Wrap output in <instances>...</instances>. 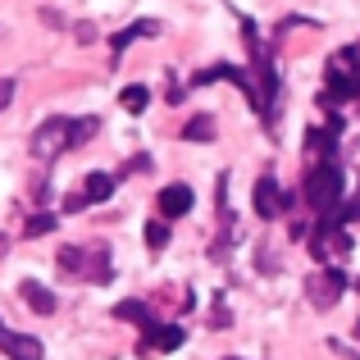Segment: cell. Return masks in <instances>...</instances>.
<instances>
[{"label":"cell","instance_id":"19","mask_svg":"<svg viewBox=\"0 0 360 360\" xmlns=\"http://www.w3.org/2000/svg\"><path fill=\"white\" fill-rule=\"evenodd\" d=\"M146 246H150V251H165V246H169V224L165 219L146 224Z\"/></svg>","mask_w":360,"mask_h":360},{"label":"cell","instance_id":"25","mask_svg":"<svg viewBox=\"0 0 360 360\" xmlns=\"http://www.w3.org/2000/svg\"><path fill=\"white\" fill-rule=\"evenodd\" d=\"M73 32H78V41H91V37H96V27H91V23H78Z\"/></svg>","mask_w":360,"mask_h":360},{"label":"cell","instance_id":"15","mask_svg":"<svg viewBox=\"0 0 360 360\" xmlns=\"http://www.w3.org/2000/svg\"><path fill=\"white\" fill-rule=\"evenodd\" d=\"M115 187H119L115 174H101V169H91V174L82 178V201H87V205L110 201V196H115Z\"/></svg>","mask_w":360,"mask_h":360},{"label":"cell","instance_id":"14","mask_svg":"<svg viewBox=\"0 0 360 360\" xmlns=\"http://www.w3.org/2000/svg\"><path fill=\"white\" fill-rule=\"evenodd\" d=\"M18 297L32 306V315H55V306H60V301H55V292L41 288L37 278H23V283H18Z\"/></svg>","mask_w":360,"mask_h":360},{"label":"cell","instance_id":"22","mask_svg":"<svg viewBox=\"0 0 360 360\" xmlns=\"http://www.w3.org/2000/svg\"><path fill=\"white\" fill-rule=\"evenodd\" d=\"M146 169H155V160H150V155H132L128 160V174H146Z\"/></svg>","mask_w":360,"mask_h":360},{"label":"cell","instance_id":"10","mask_svg":"<svg viewBox=\"0 0 360 360\" xmlns=\"http://www.w3.org/2000/svg\"><path fill=\"white\" fill-rule=\"evenodd\" d=\"M192 187L187 183H169V187H160V196H155V205H160V219H183V214H192Z\"/></svg>","mask_w":360,"mask_h":360},{"label":"cell","instance_id":"2","mask_svg":"<svg viewBox=\"0 0 360 360\" xmlns=\"http://www.w3.org/2000/svg\"><path fill=\"white\" fill-rule=\"evenodd\" d=\"M301 201H306L319 219H328V214H338L347 205V174H342V165H338V155L333 160H319V165L306 169Z\"/></svg>","mask_w":360,"mask_h":360},{"label":"cell","instance_id":"5","mask_svg":"<svg viewBox=\"0 0 360 360\" xmlns=\"http://www.w3.org/2000/svg\"><path fill=\"white\" fill-rule=\"evenodd\" d=\"M347 288H352V278H347V269H338V264H319L315 274H306V297H310L315 310H333Z\"/></svg>","mask_w":360,"mask_h":360},{"label":"cell","instance_id":"18","mask_svg":"<svg viewBox=\"0 0 360 360\" xmlns=\"http://www.w3.org/2000/svg\"><path fill=\"white\" fill-rule=\"evenodd\" d=\"M119 101H123V110H128V115H141V110L150 105V91L141 87V82H132V87H123Z\"/></svg>","mask_w":360,"mask_h":360},{"label":"cell","instance_id":"13","mask_svg":"<svg viewBox=\"0 0 360 360\" xmlns=\"http://www.w3.org/2000/svg\"><path fill=\"white\" fill-rule=\"evenodd\" d=\"M160 32V23H155V18H137V23H128V27H123V32H115V37H110V60H123V51H128V46L132 41H137V37H155Z\"/></svg>","mask_w":360,"mask_h":360},{"label":"cell","instance_id":"7","mask_svg":"<svg viewBox=\"0 0 360 360\" xmlns=\"http://www.w3.org/2000/svg\"><path fill=\"white\" fill-rule=\"evenodd\" d=\"M64 150H73V119H46L41 128L32 132V155L41 160V165H51Z\"/></svg>","mask_w":360,"mask_h":360},{"label":"cell","instance_id":"1","mask_svg":"<svg viewBox=\"0 0 360 360\" xmlns=\"http://www.w3.org/2000/svg\"><path fill=\"white\" fill-rule=\"evenodd\" d=\"M242 37H246V73H251V96H246V105L260 115V123L274 132V119H278V69H274V55L269 46L255 41V23L246 18L242 23Z\"/></svg>","mask_w":360,"mask_h":360},{"label":"cell","instance_id":"28","mask_svg":"<svg viewBox=\"0 0 360 360\" xmlns=\"http://www.w3.org/2000/svg\"><path fill=\"white\" fill-rule=\"evenodd\" d=\"M356 338H360V324H356Z\"/></svg>","mask_w":360,"mask_h":360},{"label":"cell","instance_id":"12","mask_svg":"<svg viewBox=\"0 0 360 360\" xmlns=\"http://www.w3.org/2000/svg\"><path fill=\"white\" fill-rule=\"evenodd\" d=\"M183 328L178 324H155V328H146V333H141V342H137V352L141 356H150V352H178V347H183Z\"/></svg>","mask_w":360,"mask_h":360},{"label":"cell","instance_id":"6","mask_svg":"<svg viewBox=\"0 0 360 360\" xmlns=\"http://www.w3.org/2000/svg\"><path fill=\"white\" fill-rule=\"evenodd\" d=\"M251 205H255L260 219H278V214L297 210V192H283L274 174H260V178H255V187H251Z\"/></svg>","mask_w":360,"mask_h":360},{"label":"cell","instance_id":"17","mask_svg":"<svg viewBox=\"0 0 360 360\" xmlns=\"http://www.w3.org/2000/svg\"><path fill=\"white\" fill-rule=\"evenodd\" d=\"M183 141H214V119L210 115H192L183 128Z\"/></svg>","mask_w":360,"mask_h":360},{"label":"cell","instance_id":"8","mask_svg":"<svg viewBox=\"0 0 360 360\" xmlns=\"http://www.w3.org/2000/svg\"><path fill=\"white\" fill-rule=\"evenodd\" d=\"M306 246H310V255H315L319 264H328L333 255H347L352 251V233L342 229V224H333V219H319L315 229H310V238H306Z\"/></svg>","mask_w":360,"mask_h":360},{"label":"cell","instance_id":"24","mask_svg":"<svg viewBox=\"0 0 360 360\" xmlns=\"http://www.w3.org/2000/svg\"><path fill=\"white\" fill-rule=\"evenodd\" d=\"M41 23H46V27H64V14H55V9H41Z\"/></svg>","mask_w":360,"mask_h":360},{"label":"cell","instance_id":"3","mask_svg":"<svg viewBox=\"0 0 360 360\" xmlns=\"http://www.w3.org/2000/svg\"><path fill=\"white\" fill-rule=\"evenodd\" d=\"M360 96V46H342L338 55H328L324 64V91H319V105L333 110L342 101Z\"/></svg>","mask_w":360,"mask_h":360},{"label":"cell","instance_id":"11","mask_svg":"<svg viewBox=\"0 0 360 360\" xmlns=\"http://www.w3.org/2000/svg\"><path fill=\"white\" fill-rule=\"evenodd\" d=\"M0 352L9 360H41V342L27 333H18V328H9L5 319H0Z\"/></svg>","mask_w":360,"mask_h":360},{"label":"cell","instance_id":"26","mask_svg":"<svg viewBox=\"0 0 360 360\" xmlns=\"http://www.w3.org/2000/svg\"><path fill=\"white\" fill-rule=\"evenodd\" d=\"M9 251V238H5V233H0V255H5Z\"/></svg>","mask_w":360,"mask_h":360},{"label":"cell","instance_id":"20","mask_svg":"<svg viewBox=\"0 0 360 360\" xmlns=\"http://www.w3.org/2000/svg\"><path fill=\"white\" fill-rule=\"evenodd\" d=\"M55 229V214H32L27 219V238H41V233H51Z\"/></svg>","mask_w":360,"mask_h":360},{"label":"cell","instance_id":"16","mask_svg":"<svg viewBox=\"0 0 360 360\" xmlns=\"http://www.w3.org/2000/svg\"><path fill=\"white\" fill-rule=\"evenodd\" d=\"M115 319H123V324H137L141 333H146V328H155V315H150L146 301H119V306H115Z\"/></svg>","mask_w":360,"mask_h":360},{"label":"cell","instance_id":"23","mask_svg":"<svg viewBox=\"0 0 360 360\" xmlns=\"http://www.w3.org/2000/svg\"><path fill=\"white\" fill-rule=\"evenodd\" d=\"M14 101V78H0V110Z\"/></svg>","mask_w":360,"mask_h":360},{"label":"cell","instance_id":"9","mask_svg":"<svg viewBox=\"0 0 360 360\" xmlns=\"http://www.w3.org/2000/svg\"><path fill=\"white\" fill-rule=\"evenodd\" d=\"M338 141H342V119H338V115H333V123H315V128L306 132V155H310V165L333 160L338 155Z\"/></svg>","mask_w":360,"mask_h":360},{"label":"cell","instance_id":"4","mask_svg":"<svg viewBox=\"0 0 360 360\" xmlns=\"http://www.w3.org/2000/svg\"><path fill=\"white\" fill-rule=\"evenodd\" d=\"M60 269L69 278H87V283H110L115 278V264H110L105 242H91V246H60Z\"/></svg>","mask_w":360,"mask_h":360},{"label":"cell","instance_id":"21","mask_svg":"<svg viewBox=\"0 0 360 360\" xmlns=\"http://www.w3.org/2000/svg\"><path fill=\"white\" fill-rule=\"evenodd\" d=\"M210 324H214V328H229V324H233V315H229V306H224V297L214 301V315H210Z\"/></svg>","mask_w":360,"mask_h":360},{"label":"cell","instance_id":"27","mask_svg":"<svg viewBox=\"0 0 360 360\" xmlns=\"http://www.w3.org/2000/svg\"><path fill=\"white\" fill-rule=\"evenodd\" d=\"M224 360H238V356H224Z\"/></svg>","mask_w":360,"mask_h":360}]
</instances>
